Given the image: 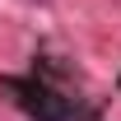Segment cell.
<instances>
[{
  "mask_svg": "<svg viewBox=\"0 0 121 121\" xmlns=\"http://www.w3.org/2000/svg\"><path fill=\"white\" fill-rule=\"evenodd\" d=\"M0 89L9 93L14 107L23 117H33V121H79V103L65 98L60 89H51V84L37 79V75H5Z\"/></svg>",
  "mask_w": 121,
  "mask_h": 121,
  "instance_id": "6da1fadb",
  "label": "cell"
}]
</instances>
